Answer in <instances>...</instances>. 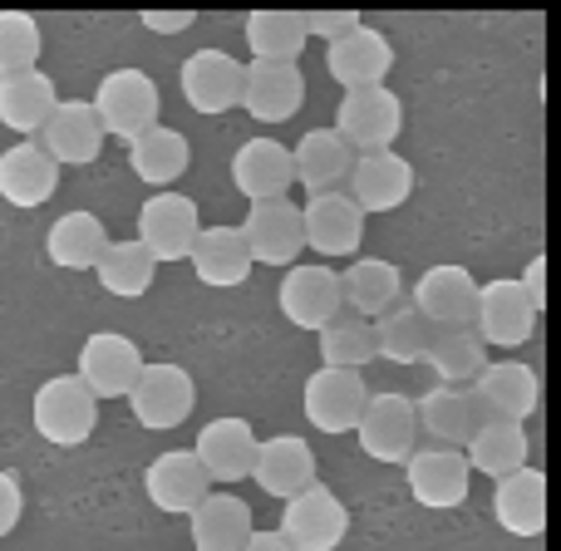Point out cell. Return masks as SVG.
Returning a JSON list of instances; mask_svg holds the SVG:
<instances>
[{"label": "cell", "mask_w": 561, "mask_h": 551, "mask_svg": "<svg viewBox=\"0 0 561 551\" xmlns=\"http://www.w3.org/2000/svg\"><path fill=\"white\" fill-rule=\"evenodd\" d=\"M89 108H94V118H99V128H104V138H124V144H134L138 134L158 128L163 99H158V84L144 74V69L124 65V69H108V74L99 79V89H94V99H89Z\"/></svg>", "instance_id": "1"}, {"label": "cell", "mask_w": 561, "mask_h": 551, "mask_svg": "<svg viewBox=\"0 0 561 551\" xmlns=\"http://www.w3.org/2000/svg\"><path fill=\"white\" fill-rule=\"evenodd\" d=\"M30 424L45 444L55 448H79L99 428V399L79 384L75 375H55L35 389L30 399Z\"/></svg>", "instance_id": "2"}, {"label": "cell", "mask_w": 561, "mask_h": 551, "mask_svg": "<svg viewBox=\"0 0 561 551\" xmlns=\"http://www.w3.org/2000/svg\"><path fill=\"white\" fill-rule=\"evenodd\" d=\"M124 399L148 434H168V428L187 424V414L197 409V384L183 365H168V359L148 365L144 359V369H138L134 389H128Z\"/></svg>", "instance_id": "3"}, {"label": "cell", "mask_w": 561, "mask_h": 551, "mask_svg": "<svg viewBox=\"0 0 561 551\" xmlns=\"http://www.w3.org/2000/svg\"><path fill=\"white\" fill-rule=\"evenodd\" d=\"M335 134L345 138L350 153H385L404 134V104L389 84L350 89L335 108Z\"/></svg>", "instance_id": "4"}, {"label": "cell", "mask_w": 561, "mask_h": 551, "mask_svg": "<svg viewBox=\"0 0 561 551\" xmlns=\"http://www.w3.org/2000/svg\"><path fill=\"white\" fill-rule=\"evenodd\" d=\"M404 483L409 497L428 513H454V507L468 503V487H473V468H468L463 448H414L404 458Z\"/></svg>", "instance_id": "5"}, {"label": "cell", "mask_w": 561, "mask_h": 551, "mask_svg": "<svg viewBox=\"0 0 561 551\" xmlns=\"http://www.w3.org/2000/svg\"><path fill=\"white\" fill-rule=\"evenodd\" d=\"M134 227H138L134 242L144 246V252L153 256L158 266H163V262H187L197 232H203V217H197L193 197L158 193V197H148V203L138 207V222Z\"/></svg>", "instance_id": "6"}, {"label": "cell", "mask_w": 561, "mask_h": 551, "mask_svg": "<svg viewBox=\"0 0 561 551\" xmlns=\"http://www.w3.org/2000/svg\"><path fill=\"white\" fill-rule=\"evenodd\" d=\"M473 335L488 349H517L537 335V310L523 296L517 276H497L478 286V310H473Z\"/></svg>", "instance_id": "7"}, {"label": "cell", "mask_w": 561, "mask_h": 551, "mask_svg": "<svg viewBox=\"0 0 561 551\" xmlns=\"http://www.w3.org/2000/svg\"><path fill=\"white\" fill-rule=\"evenodd\" d=\"M359 454L375 463H404L419 448V418H414V399L409 394H369L365 414L355 424Z\"/></svg>", "instance_id": "8"}, {"label": "cell", "mask_w": 561, "mask_h": 551, "mask_svg": "<svg viewBox=\"0 0 561 551\" xmlns=\"http://www.w3.org/2000/svg\"><path fill=\"white\" fill-rule=\"evenodd\" d=\"M276 532L290 542V551H340L350 532V513L325 483H316L290 497Z\"/></svg>", "instance_id": "9"}, {"label": "cell", "mask_w": 561, "mask_h": 551, "mask_svg": "<svg viewBox=\"0 0 561 551\" xmlns=\"http://www.w3.org/2000/svg\"><path fill=\"white\" fill-rule=\"evenodd\" d=\"M178 89H183L193 114L222 118L242 108V65L227 49H193L178 69Z\"/></svg>", "instance_id": "10"}, {"label": "cell", "mask_w": 561, "mask_h": 551, "mask_svg": "<svg viewBox=\"0 0 561 551\" xmlns=\"http://www.w3.org/2000/svg\"><path fill=\"white\" fill-rule=\"evenodd\" d=\"M138 369H144V349H138L134 340L118 335V330H94V335L79 345L75 379L94 399H124L128 389H134Z\"/></svg>", "instance_id": "11"}, {"label": "cell", "mask_w": 561, "mask_h": 551, "mask_svg": "<svg viewBox=\"0 0 561 551\" xmlns=\"http://www.w3.org/2000/svg\"><path fill=\"white\" fill-rule=\"evenodd\" d=\"M414 310L424 315L428 330H473V310H478L473 272L454 262L428 266L414 286Z\"/></svg>", "instance_id": "12"}, {"label": "cell", "mask_w": 561, "mask_h": 551, "mask_svg": "<svg viewBox=\"0 0 561 551\" xmlns=\"http://www.w3.org/2000/svg\"><path fill=\"white\" fill-rule=\"evenodd\" d=\"M325 69L345 94L350 89H375V84H385L389 69H394V45H389L385 30L359 20L355 30H345L340 39L325 45Z\"/></svg>", "instance_id": "13"}, {"label": "cell", "mask_w": 561, "mask_h": 551, "mask_svg": "<svg viewBox=\"0 0 561 551\" xmlns=\"http://www.w3.org/2000/svg\"><path fill=\"white\" fill-rule=\"evenodd\" d=\"M306 104V74L286 59H252L242 65V108L256 124H286Z\"/></svg>", "instance_id": "14"}, {"label": "cell", "mask_w": 561, "mask_h": 551, "mask_svg": "<svg viewBox=\"0 0 561 551\" xmlns=\"http://www.w3.org/2000/svg\"><path fill=\"white\" fill-rule=\"evenodd\" d=\"M369 384L359 369H330L320 365L306 379V418L320 434H355L359 414H365Z\"/></svg>", "instance_id": "15"}, {"label": "cell", "mask_w": 561, "mask_h": 551, "mask_svg": "<svg viewBox=\"0 0 561 551\" xmlns=\"http://www.w3.org/2000/svg\"><path fill=\"white\" fill-rule=\"evenodd\" d=\"M478 394L488 418H503V424H527L542 404V384H537V369L523 359H488L483 375L468 384Z\"/></svg>", "instance_id": "16"}, {"label": "cell", "mask_w": 561, "mask_h": 551, "mask_svg": "<svg viewBox=\"0 0 561 551\" xmlns=\"http://www.w3.org/2000/svg\"><path fill=\"white\" fill-rule=\"evenodd\" d=\"M350 203L359 207V213H399V207L414 197V168H409V158H399L394 148H385V153H355V168H350Z\"/></svg>", "instance_id": "17"}, {"label": "cell", "mask_w": 561, "mask_h": 551, "mask_svg": "<svg viewBox=\"0 0 561 551\" xmlns=\"http://www.w3.org/2000/svg\"><path fill=\"white\" fill-rule=\"evenodd\" d=\"M280 315L290 320L296 330H325L335 315H345V306H340V276L330 272V266L310 262V266H290L286 276H280Z\"/></svg>", "instance_id": "18"}, {"label": "cell", "mask_w": 561, "mask_h": 551, "mask_svg": "<svg viewBox=\"0 0 561 551\" xmlns=\"http://www.w3.org/2000/svg\"><path fill=\"white\" fill-rule=\"evenodd\" d=\"M237 227H242L252 266H296L300 246H306V237H300V207L290 197H280V203H252L247 207V222H237Z\"/></svg>", "instance_id": "19"}, {"label": "cell", "mask_w": 561, "mask_h": 551, "mask_svg": "<svg viewBox=\"0 0 561 551\" xmlns=\"http://www.w3.org/2000/svg\"><path fill=\"white\" fill-rule=\"evenodd\" d=\"M414 418L438 448H463L488 424L483 404L468 384H434L414 399Z\"/></svg>", "instance_id": "20"}, {"label": "cell", "mask_w": 561, "mask_h": 551, "mask_svg": "<svg viewBox=\"0 0 561 551\" xmlns=\"http://www.w3.org/2000/svg\"><path fill=\"white\" fill-rule=\"evenodd\" d=\"M300 237L320 256H355L365 242V213L345 193H316L300 207Z\"/></svg>", "instance_id": "21"}, {"label": "cell", "mask_w": 561, "mask_h": 551, "mask_svg": "<svg viewBox=\"0 0 561 551\" xmlns=\"http://www.w3.org/2000/svg\"><path fill=\"white\" fill-rule=\"evenodd\" d=\"M256 428L247 424V418L227 414V418H213V424L197 434L193 444V458L203 463L207 483H242V478H252V463H256Z\"/></svg>", "instance_id": "22"}, {"label": "cell", "mask_w": 561, "mask_h": 551, "mask_svg": "<svg viewBox=\"0 0 561 551\" xmlns=\"http://www.w3.org/2000/svg\"><path fill=\"white\" fill-rule=\"evenodd\" d=\"M39 148H45V158L55 168H84L99 158V148H104V128H99L94 108H89V99H59L55 114L45 118V128H39L35 138Z\"/></svg>", "instance_id": "23"}, {"label": "cell", "mask_w": 561, "mask_h": 551, "mask_svg": "<svg viewBox=\"0 0 561 551\" xmlns=\"http://www.w3.org/2000/svg\"><path fill=\"white\" fill-rule=\"evenodd\" d=\"M144 493H148V503H153L158 513L187 517L207 493H213V483H207L203 463L193 458V448H168V454H158L153 463H148Z\"/></svg>", "instance_id": "24"}, {"label": "cell", "mask_w": 561, "mask_h": 551, "mask_svg": "<svg viewBox=\"0 0 561 551\" xmlns=\"http://www.w3.org/2000/svg\"><path fill=\"white\" fill-rule=\"evenodd\" d=\"M252 483L262 487L266 497H280V503H290L296 493L316 487L320 478H316V454H310V444L300 434H276V438H266V444H256Z\"/></svg>", "instance_id": "25"}, {"label": "cell", "mask_w": 561, "mask_h": 551, "mask_svg": "<svg viewBox=\"0 0 561 551\" xmlns=\"http://www.w3.org/2000/svg\"><path fill=\"white\" fill-rule=\"evenodd\" d=\"M55 187H59V168L49 163L35 138H20V144H10L0 153V197L10 207L35 213V207H45L55 197Z\"/></svg>", "instance_id": "26"}, {"label": "cell", "mask_w": 561, "mask_h": 551, "mask_svg": "<svg viewBox=\"0 0 561 551\" xmlns=\"http://www.w3.org/2000/svg\"><path fill=\"white\" fill-rule=\"evenodd\" d=\"M355 168V153L345 148V138L335 128H306L300 144L290 148V183L306 187L310 197L316 193H335L340 183Z\"/></svg>", "instance_id": "27"}, {"label": "cell", "mask_w": 561, "mask_h": 551, "mask_svg": "<svg viewBox=\"0 0 561 551\" xmlns=\"http://www.w3.org/2000/svg\"><path fill=\"white\" fill-rule=\"evenodd\" d=\"M232 187L247 203H280L290 193V148L276 138H247L232 158Z\"/></svg>", "instance_id": "28"}, {"label": "cell", "mask_w": 561, "mask_h": 551, "mask_svg": "<svg viewBox=\"0 0 561 551\" xmlns=\"http://www.w3.org/2000/svg\"><path fill=\"white\" fill-rule=\"evenodd\" d=\"M493 523L507 537H542L547 532V483L537 468H517V473L493 483Z\"/></svg>", "instance_id": "29"}, {"label": "cell", "mask_w": 561, "mask_h": 551, "mask_svg": "<svg viewBox=\"0 0 561 551\" xmlns=\"http://www.w3.org/2000/svg\"><path fill=\"white\" fill-rule=\"evenodd\" d=\"M187 262H193V272L203 286L213 290H232L242 286L247 276H252V256H247V242H242V227H203L193 242V252H187Z\"/></svg>", "instance_id": "30"}, {"label": "cell", "mask_w": 561, "mask_h": 551, "mask_svg": "<svg viewBox=\"0 0 561 551\" xmlns=\"http://www.w3.org/2000/svg\"><path fill=\"white\" fill-rule=\"evenodd\" d=\"M335 276H340V306H350L359 320H379L385 310H394L399 290H404L399 266L385 262V256H359Z\"/></svg>", "instance_id": "31"}, {"label": "cell", "mask_w": 561, "mask_h": 551, "mask_svg": "<svg viewBox=\"0 0 561 551\" xmlns=\"http://www.w3.org/2000/svg\"><path fill=\"white\" fill-rule=\"evenodd\" d=\"M59 94L55 79L45 69H25V74H5L0 79V124L20 138H39L45 118L55 114Z\"/></svg>", "instance_id": "32"}, {"label": "cell", "mask_w": 561, "mask_h": 551, "mask_svg": "<svg viewBox=\"0 0 561 551\" xmlns=\"http://www.w3.org/2000/svg\"><path fill=\"white\" fill-rule=\"evenodd\" d=\"M187 163H193V148L168 124L148 128V134H138L134 144H128V168H134V177L158 187V193H173V183L187 173Z\"/></svg>", "instance_id": "33"}, {"label": "cell", "mask_w": 561, "mask_h": 551, "mask_svg": "<svg viewBox=\"0 0 561 551\" xmlns=\"http://www.w3.org/2000/svg\"><path fill=\"white\" fill-rule=\"evenodd\" d=\"M187 527H193V547L197 551H242L252 527V507L232 493H207L203 503L187 513Z\"/></svg>", "instance_id": "34"}, {"label": "cell", "mask_w": 561, "mask_h": 551, "mask_svg": "<svg viewBox=\"0 0 561 551\" xmlns=\"http://www.w3.org/2000/svg\"><path fill=\"white\" fill-rule=\"evenodd\" d=\"M527 454H533L527 428L523 424H503V418H488V424L463 444L468 468H473V473H488L493 483L497 478H507V473H517V468H527Z\"/></svg>", "instance_id": "35"}, {"label": "cell", "mask_w": 561, "mask_h": 551, "mask_svg": "<svg viewBox=\"0 0 561 551\" xmlns=\"http://www.w3.org/2000/svg\"><path fill=\"white\" fill-rule=\"evenodd\" d=\"M104 246H108V232L94 213H65L45 232V252L59 272H94Z\"/></svg>", "instance_id": "36"}, {"label": "cell", "mask_w": 561, "mask_h": 551, "mask_svg": "<svg viewBox=\"0 0 561 551\" xmlns=\"http://www.w3.org/2000/svg\"><path fill=\"white\" fill-rule=\"evenodd\" d=\"M242 30H247L252 59H286V65H296L310 39L306 10H252Z\"/></svg>", "instance_id": "37"}, {"label": "cell", "mask_w": 561, "mask_h": 551, "mask_svg": "<svg viewBox=\"0 0 561 551\" xmlns=\"http://www.w3.org/2000/svg\"><path fill=\"white\" fill-rule=\"evenodd\" d=\"M94 276L114 300H138V296H148V286H153L158 262L128 237V242H108L104 252H99Z\"/></svg>", "instance_id": "38"}, {"label": "cell", "mask_w": 561, "mask_h": 551, "mask_svg": "<svg viewBox=\"0 0 561 551\" xmlns=\"http://www.w3.org/2000/svg\"><path fill=\"white\" fill-rule=\"evenodd\" d=\"M369 335H375V359H389V365H419L434 340V330L424 325L414 306H394L379 320H369Z\"/></svg>", "instance_id": "39"}, {"label": "cell", "mask_w": 561, "mask_h": 551, "mask_svg": "<svg viewBox=\"0 0 561 551\" xmlns=\"http://www.w3.org/2000/svg\"><path fill=\"white\" fill-rule=\"evenodd\" d=\"M424 365L438 375V384H473L488 365V345L473 330H434L424 349Z\"/></svg>", "instance_id": "40"}, {"label": "cell", "mask_w": 561, "mask_h": 551, "mask_svg": "<svg viewBox=\"0 0 561 551\" xmlns=\"http://www.w3.org/2000/svg\"><path fill=\"white\" fill-rule=\"evenodd\" d=\"M320 359L330 369H365L375 359V335H369V320L359 315H335L320 330Z\"/></svg>", "instance_id": "41"}, {"label": "cell", "mask_w": 561, "mask_h": 551, "mask_svg": "<svg viewBox=\"0 0 561 551\" xmlns=\"http://www.w3.org/2000/svg\"><path fill=\"white\" fill-rule=\"evenodd\" d=\"M39 49H45L39 20L25 10H0V79L39 69Z\"/></svg>", "instance_id": "42"}, {"label": "cell", "mask_w": 561, "mask_h": 551, "mask_svg": "<svg viewBox=\"0 0 561 551\" xmlns=\"http://www.w3.org/2000/svg\"><path fill=\"white\" fill-rule=\"evenodd\" d=\"M359 25V15L355 10H306V30H310V39H340L345 30H355Z\"/></svg>", "instance_id": "43"}, {"label": "cell", "mask_w": 561, "mask_h": 551, "mask_svg": "<svg viewBox=\"0 0 561 551\" xmlns=\"http://www.w3.org/2000/svg\"><path fill=\"white\" fill-rule=\"evenodd\" d=\"M20 513H25V493H20L15 473H0V537H10L20 527Z\"/></svg>", "instance_id": "44"}, {"label": "cell", "mask_w": 561, "mask_h": 551, "mask_svg": "<svg viewBox=\"0 0 561 551\" xmlns=\"http://www.w3.org/2000/svg\"><path fill=\"white\" fill-rule=\"evenodd\" d=\"M542 276H547V256H533V262L523 266V276H517V286H523V296L533 300L537 315L547 310V280H542Z\"/></svg>", "instance_id": "45"}, {"label": "cell", "mask_w": 561, "mask_h": 551, "mask_svg": "<svg viewBox=\"0 0 561 551\" xmlns=\"http://www.w3.org/2000/svg\"><path fill=\"white\" fill-rule=\"evenodd\" d=\"M144 25L158 30V35H178V30H193L197 15L193 10H144Z\"/></svg>", "instance_id": "46"}, {"label": "cell", "mask_w": 561, "mask_h": 551, "mask_svg": "<svg viewBox=\"0 0 561 551\" xmlns=\"http://www.w3.org/2000/svg\"><path fill=\"white\" fill-rule=\"evenodd\" d=\"M242 551H290V542H286L280 532H252Z\"/></svg>", "instance_id": "47"}]
</instances>
